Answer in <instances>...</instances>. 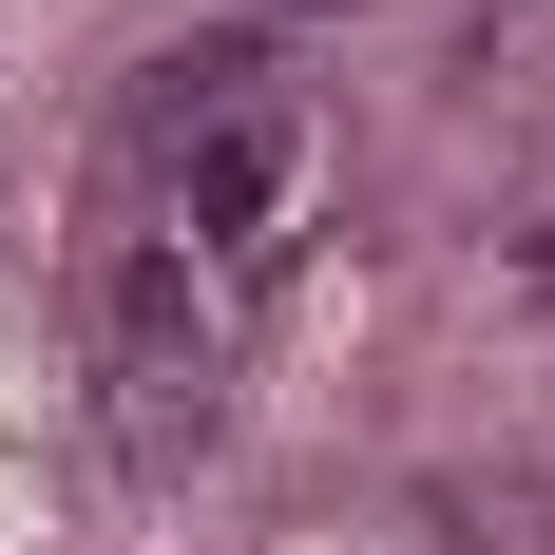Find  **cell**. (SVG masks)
I'll use <instances>...</instances> for the list:
<instances>
[{"label":"cell","mask_w":555,"mask_h":555,"mask_svg":"<svg viewBox=\"0 0 555 555\" xmlns=\"http://www.w3.org/2000/svg\"><path fill=\"white\" fill-rule=\"evenodd\" d=\"M172 172V249H230V269H269L287 249V172H307V134H287V96H230L192 154H154Z\"/></svg>","instance_id":"1"},{"label":"cell","mask_w":555,"mask_h":555,"mask_svg":"<svg viewBox=\"0 0 555 555\" xmlns=\"http://www.w3.org/2000/svg\"><path fill=\"white\" fill-rule=\"evenodd\" d=\"M115 384L134 402H211V269L192 249H115Z\"/></svg>","instance_id":"2"},{"label":"cell","mask_w":555,"mask_h":555,"mask_svg":"<svg viewBox=\"0 0 555 555\" xmlns=\"http://www.w3.org/2000/svg\"><path fill=\"white\" fill-rule=\"evenodd\" d=\"M441 537H460V555H555V537H537V479H499V499L441 479Z\"/></svg>","instance_id":"3"},{"label":"cell","mask_w":555,"mask_h":555,"mask_svg":"<svg viewBox=\"0 0 555 555\" xmlns=\"http://www.w3.org/2000/svg\"><path fill=\"white\" fill-rule=\"evenodd\" d=\"M537 326H555V230H537Z\"/></svg>","instance_id":"4"},{"label":"cell","mask_w":555,"mask_h":555,"mask_svg":"<svg viewBox=\"0 0 555 555\" xmlns=\"http://www.w3.org/2000/svg\"><path fill=\"white\" fill-rule=\"evenodd\" d=\"M269 20H345V0H269Z\"/></svg>","instance_id":"5"}]
</instances>
